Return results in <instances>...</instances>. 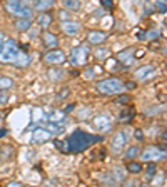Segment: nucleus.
Wrapping results in <instances>:
<instances>
[{"label":"nucleus","instance_id":"f3484780","mask_svg":"<svg viewBox=\"0 0 167 187\" xmlns=\"http://www.w3.org/2000/svg\"><path fill=\"white\" fill-rule=\"evenodd\" d=\"M33 4V10L37 12H47L49 9H52L55 4V0H32Z\"/></svg>","mask_w":167,"mask_h":187},{"label":"nucleus","instance_id":"bb28decb","mask_svg":"<svg viewBox=\"0 0 167 187\" xmlns=\"http://www.w3.org/2000/svg\"><path fill=\"white\" fill-rule=\"evenodd\" d=\"M112 175L114 179H115L117 182H122L125 179V174H124V170H122V167H115V169L112 170Z\"/></svg>","mask_w":167,"mask_h":187},{"label":"nucleus","instance_id":"ddd939ff","mask_svg":"<svg viewBox=\"0 0 167 187\" xmlns=\"http://www.w3.org/2000/svg\"><path fill=\"white\" fill-rule=\"evenodd\" d=\"M17 32H29L32 27V18H25V17H17V20L13 22Z\"/></svg>","mask_w":167,"mask_h":187},{"label":"nucleus","instance_id":"9b49d317","mask_svg":"<svg viewBox=\"0 0 167 187\" xmlns=\"http://www.w3.org/2000/svg\"><path fill=\"white\" fill-rule=\"evenodd\" d=\"M52 137V134H50L49 129H44V127H37L35 130H33V137H32V142L33 144H38V142H47V140Z\"/></svg>","mask_w":167,"mask_h":187},{"label":"nucleus","instance_id":"7ed1b4c3","mask_svg":"<svg viewBox=\"0 0 167 187\" xmlns=\"http://www.w3.org/2000/svg\"><path fill=\"white\" fill-rule=\"evenodd\" d=\"M125 90V84L117 79V77H110V79H104L97 84V92L102 95H119Z\"/></svg>","mask_w":167,"mask_h":187},{"label":"nucleus","instance_id":"f03ea898","mask_svg":"<svg viewBox=\"0 0 167 187\" xmlns=\"http://www.w3.org/2000/svg\"><path fill=\"white\" fill-rule=\"evenodd\" d=\"M5 10L13 17L32 18L33 15V9L30 7V0H7L5 2Z\"/></svg>","mask_w":167,"mask_h":187},{"label":"nucleus","instance_id":"72a5a7b5","mask_svg":"<svg viewBox=\"0 0 167 187\" xmlns=\"http://www.w3.org/2000/svg\"><path fill=\"white\" fill-rule=\"evenodd\" d=\"M100 4H102V7L107 10H112L114 9V2L112 0H100Z\"/></svg>","mask_w":167,"mask_h":187},{"label":"nucleus","instance_id":"cd10ccee","mask_svg":"<svg viewBox=\"0 0 167 187\" xmlns=\"http://www.w3.org/2000/svg\"><path fill=\"white\" fill-rule=\"evenodd\" d=\"M12 85H13V80H12V79H8V77H0V89H2V90L10 89Z\"/></svg>","mask_w":167,"mask_h":187},{"label":"nucleus","instance_id":"0eeeda50","mask_svg":"<svg viewBox=\"0 0 167 187\" xmlns=\"http://www.w3.org/2000/svg\"><path fill=\"white\" fill-rule=\"evenodd\" d=\"M92 125L97 132H109L112 129V117L109 114H99L97 117H94Z\"/></svg>","mask_w":167,"mask_h":187},{"label":"nucleus","instance_id":"39448f33","mask_svg":"<svg viewBox=\"0 0 167 187\" xmlns=\"http://www.w3.org/2000/svg\"><path fill=\"white\" fill-rule=\"evenodd\" d=\"M89 55H90V52L85 45H79L75 47L74 50L70 52V64L75 65V67H80V65H85L89 60Z\"/></svg>","mask_w":167,"mask_h":187},{"label":"nucleus","instance_id":"5701e85b","mask_svg":"<svg viewBox=\"0 0 167 187\" xmlns=\"http://www.w3.org/2000/svg\"><path fill=\"white\" fill-rule=\"evenodd\" d=\"M64 119H65V112H54V114L49 115V122L54 124H62Z\"/></svg>","mask_w":167,"mask_h":187},{"label":"nucleus","instance_id":"473e14b6","mask_svg":"<svg viewBox=\"0 0 167 187\" xmlns=\"http://www.w3.org/2000/svg\"><path fill=\"white\" fill-rule=\"evenodd\" d=\"M95 57H97V59H107V57H109V49H97V50H95Z\"/></svg>","mask_w":167,"mask_h":187},{"label":"nucleus","instance_id":"6e6552de","mask_svg":"<svg viewBox=\"0 0 167 187\" xmlns=\"http://www.w3.org/2000/svg\"><path fill=\"white\" fill-rule=\"evenodd\" d=\"M125 144H127V134L125 132H115L112 137V140H110V150H112L114 154H120L122 150H124Z\"/></svg>","mask_w":167,"mask_h":187},{"label":"nucleus","instance_id":"aec40b11","mask_svg":"<svg viewBox=\"0 0 167 187\" xmlns=\"http://www.w3.org/2000/svg\"><path fill=\"white\" fill-rule=\"evenodd\" d=\"M134 119V110L129 109V110H124L119 114V122H124V124H129L130 120Z\"/></svg>","mask_w":167,"mask_h":187},{"label":"nucleus","instance_id":"2eb2a0df","mask_svg":"<svg viewBox=\"0 0 167 187\" xmlns=\"http://www.w3.org/2000/svg\"><path fill=\"white\" fill-rule=\"evenodd\" d=\"M42 42H44V45H45L47 49H55V47L58 45V37L55 34H52V32H44Z\"/></svg>","mask_w":167,"mask_h":187},{"label":"nucleus","instance_id":"a878e982","mask_svg":"<svg viewBox=\"0 0 167 187\" xmlns=\"http://www.w3.org/2000/svg\"><path fill=\"white\" fill-rule=\"evenodd\" d=\"M155 175V164L154 162H147V170H146V179L150 180V179Z\"/></svg>","mask_w":167,"mask_h":187},{"label":"nucleus","instance_id":"58836bf2","mask_svg":"<svg viewBox=\"0 0 167 187\" xmlns=\"http://www.w3.org/2000/svg\"><path fill=\"white\" fill-rule=\"evenodd\" d=\"M125 89H135V82H127V84H125Z\"/></svg>","mask_w":167,"mask_h":187},{"label":"nucleus","instance_id":"6ab92c4d","mask_svg":"<svg viewBox=\"0 0 167 187\" xmlns=\"http://www.w3.org/2000/svg\"><path fill=\"white\" fill-rule=\"evenodd\" d=\"M37 24L42 29H49L50 24H52V15H50V13H40L37 17Z\"/></svg>","mask_w":167,"mask_h":187},{"label":"nucleus","instance_id":"f257e3e1","mask_svg":"<svg viewBox=\"0 0 167 187\" xmlns=\"http://www.w3.org/2000/svg\"><path fill=\"white\" fill-rule=\"evenodd\" d=\"M100 140H102V137H100V135H94V134H89V132H85V130L77 129V130H74L70 135H69V139L65 140V145L69 147L70 152L77 154V152L87 150L92 144L100 142Z\"/></svg>","mask_w":167,"mask_h":187},{"label":"nucleus","instance_id":"c756f323","mask_svg":"<svg viewBox=\"0 0 167 187\" xmlns=\"http://www.w3.org/2000/svg\"><path fill=\"white\" fill-rule=\"evenodd\" d=\"M115 102L119 104V105H127V104L130 102V97H129V95H125V94L122 92V94H119V97H117Z\"/></svg>","mask_w":167,"mask_h":187},{"label":"nucleus","instance_id":"412c9836","mask_svg":"<svg viewBox=\"0 0 167 187\" xmlns=\"http://www.w3.org/2000/svg\"><path fill=\"white\" fill-rule=\"evenodd\" d=\"M49 79L52 82H58L64 79V72L62 70H58V68H50L49 70Z\"/></svg>","mask_w":167,"mask_h":187},{"label":"nucleus","instance_id":"ea45409f","mask_svg":"<svg viewBox=\"0 0 167 187\" xmlns=\"http://www.w3.org/2000/svg\"><path fill=\"white\" fill-rule=\"evenodd\" d=\"M135 137H137L139 140H142V139H144V135H142V130H135Z\"/></svg>","mask_w":167,"mask_h":187},{"label":"nucleus","instance_id":"f704fd0d","mask_svg":"<svg viewBox=\"0 0 167 187\" xmlns=\"http://www.w3.org/2000/svg\"><path fill=\"white\" fill-rule=\"evenodd\" d=\"M84 75H85V79H94V75H95V70H94V67L87 68V70H85V74H84Z\"/></svg>","mask_w":167,"mask_h":187},{"label":"nucleus","instance_id":"20e7f679","mask_svg":"<svg viewBox=\"0 0 167 187\" xmlns=\"http://www.w3.org/2000/svg\"><path fill=\"white\" fill-rule=\"evenodd\" d=\"M18 54H20V50H18L17 42L12 38H7L2 43V49H0V62L2 64H13L18 57Z\"/></svg>","mask_w":167,"mask_h":187},{"label":"nucleus","instance_id":"f8f14e48","mask_svg":"<svg viewBox=\"0 0 167 187\" xmlns=\"http://www.w3.org/2000/svg\"><path fill=\"white\" fill-rule=\"evenodd\" d=\"M60 27H62L64 34H67V35H75V34H79V30H80V24L70 20V18H69V20H64Z\"/></svg>","mask_w":167,"mask_h":187},{"label":"nucleus","instance_id":"37998d69","mask_svg":"<svg viewBox=\"0 0 167 187\" xmlns=\"http://www.w3.org/2000/svg\"><path fill=\"white\" fill-rule=\"evenodd\" d=\"M160 139H162V140H167V130H166V132H162V134H160Z\"/></svg>","mask_w":167,"mask_h":187},{"label":"nucleus","instance_id":"1a4fd4ad","mask_svg":"<svg viewBox=\"0 0 167 187\" xmlns=\"http://www.w3.org/2000/svg\"><path fill=\"white\" fill-rule=\"evenodd\" d=\"M44 59L50 65H58V64H62V62H65V54L60 49L55 47V49H50V52H47Z\"/></svg>","mask_w":167,"mask_h":187},{"label":"nucleus","instance_id":"b1692460","mask_svg":"<svg viewBox=\"0 0 167 187\" xmlns=\"http://www.w3.org/2000/svg\"><path fill=\"white\" fill-rule=\"evenodd\" d=\"M127 170H129L130 174H139V172H142V164L130 160L129 164H127Z\"/></svg>","mask_w":167,"mask_h":187},{"label":"nucleus","instance_id":"a19ab883","mask_svg":"<svg viewBox=\"0 0 167 187\" xmlns=\"http://www.w3.org/2000/svg\"><path fill=\"white\" fill-rule=\"evenodd\" d=\"M65 95H69V89H64V90H62V94H60L58 97L62 99V97H65Z\"/></svg>","mask_w":167,"mask_h":187},{"label":"nucleus","instance_id":"7c9ffc66","mask_svg":"<svg viewBox=\"0 0 167 187\" xmlns=\"http://www.w3.org/2000/svg\"><path fill=\"white\" fill-rule=\"evenodd\" d=\"M160 37V30H149L146 32V40H155Z\"/></svg>","mask_w":167,"mask_h":187},{"label":"nucleus","instance_id":"79ce46f5","mask_svg":"<svg viewBox=\"0 0 167 187\" xmlns=\"http://www.w3.org/2000/svg\"><path fill=\"white\" fill-rule=\"evenodd\" d=\"M5 42V35L4 34H0V49H2V43Z\"/></svg>","mask_w":167,"mask_h":187},{"label":"nucleus","instance_id":"4468645a","mask_svg":"<svg viewBox=\"0 0 167 187\" xmlns=\"http://www.w3.org/2000/svg\"><path fill=\"white\" fill-rule=\"evenodd\" d=\"M117 59L124 64V67H130V65L134 64V59H135V57H134V50L132 49H127V50H124V52H119Z\"/></svg>","mask_w":167,"mask_h":187},{"label":"nucleus","instance_id":"c85d7f7f","mask_svg":"<svg viewBox=\"0 0 167 187\" xmlns=\"http://www.w3.org/2000/svg\"><path fill=\"white\" fill-rule=\"evenodd\" d=\"M137 154H139V147L137 145H132V147L125 152V159H135L137 157Z\"/></svg>","mask_w":167,"mask_h":187},{"label":"nucleus","instance_id":"393cba45","mask_svg":"<svg viewBox=\"0 0 167 187\" xmlns=\"http://www.w3.org/2000/svg\"><path fill=\"white\" fill-rule=\"evenodd\" d=\"M47 129L50 130V134H52V135H57V134L64 132V127H62V125H58V124H54V122H49Z\"/></svg>","mask_w":167,"mask_h":187},{"label":"nucleus","instance_id":"423d86ee","mask_svg":"<svg viewBox=\"0 0 167 187\" xmlns=\"http://www.w3.org/2000/svg\"><path fill=\"white\" fill-rule=\"evenodd\" d=\"M164 159H167V150L155 147V145H150L142 152V160L144 162H157V160H164Z\"/></svg>","mask_w":167,"mask_h":187},{"label":"nucleus","instance_id":"4c0bfd02","mask_svg":"<svg viewBox=\"0 0 167 187\" xmlns=\"http://www.w3.org/2000/svg\"><path fill=\"white\" fill-rule=\"evenodd\" d=\"M157 9L160 10V13H166V12H167V7H166V4H160V2H157Z\"/></svg>","mask_w":167,"mask_h":187},{"label":"nucleus","instance_id":"a18cd8bd","mask_svg":"<svg viewBox=\"0 0 167 187\" xmlns=\"http://www.w3.org/2000/svg\"><path fill=\"white\" fill-rule=\"evenodd\" d=\"M5 132H7L5 129H0V137H4V135H5Z\"/></svg>","mask_w":167,"mask_h":187},{"label":"nucleus","instance_id":"4be33fe9","mask_svg":"<svg viewBox=\"0 0 167 187\" xmlns=\"http://www.w3.org/2000/svg\"><path fill=\"white\" fill-rule=\"evenodd\" d=\"M62 4L67 10H72V12L80 9V0H62Z\"/></svg>","mask_w":167,"mask_h":187},{"label":"nucleus","instance_id":"c9c22d12","mask_svg":"<svg viewBox=\"0 0 167 187\" xmlns=\"http://www.w3.org/2000/svg\"><path fill=\"white\" fill-rule=\"evenodd\" d=\"M7 94H5V92H2V89H0V105H4V104L5 102H7Z\"/></svg>","mask_w":167,"mask_h":187},{"label":"nucleus","instance_id":"e433bc0d","mask_svg":"<svg viewBox=\"0 0 167 187\" xmlns=\"http://www.w3.org/2000/svg\"><path fill=\"white\" fill-rule=\"evenodd\" d=\"M58 15H60V18H62V22H64V20H69V17H70V15H69V12H67V10H60V13H58Z\"/></svg>","mask_w":167,"mask_h":187},{"label":"nucleus","instance_id":"9d476101","mask_svg":"<svg viewBox=\"0 0 167 187\" xmlns=\"http://www.w3.org/2000/svg\"><path fill=\"white\" fill-rule=\"evenodd\" d=\"M87 40L92 45H102V43L107 40V34H105V32H100V30H90L87 34Z\"/></svg>","mask_w":167,"mask_h":187},{"label":"nucleus","instance_id":"2f4dec72","mask_svg":"<svg viewBox=\"0 0 167 187\" xmlns=\"http://www.w3.org/2000/svg\"><path fill=\"white\" fill-rule=\"evenodd\" d=\"M54 145H55V149L60 150V152H69V147H65V142H62V140L55 139L54 140Z\"/></svg>","mask_w":167,"mask_h":187},{"label":"nucleus","instance_id":"c03bdc74","mask_svg":"<svg viewBox=\"0 0 167 187\" xmlns=\"http://www.w3.org/2000/svg\"><path fill=\"white\" fill-rule=\"evenodd\" d=\"M70 110H74V105H69V107H65V109H64V112H70Z\"/></svg>","mask_w":167,"mask_h":187},{"label":"nucleus","instance_id":"a211bd4d","mask_svg":"<svg viewBox=\"0 0 167 187\" xmlns=\"http://www.w3.org/2000/svg\"><path fill=\"white\" fill-rule=\"evenodd\" d=\"M30 55L29 54H25V52H20V54H18V57H17V60L15 62H13V65H15V67H27V65H30Z\"/></svg>","mask_w":167,"mask_h":187},{"label":"nucleus","instance_id":"dca6fc26","mask_svg":"<svg viewBox=\"0 0 167 187\" xmlns=\"http://www.w3.org/2000/svg\"><path fill=\"white\" fill-rule=\"evenodd\" d=\"M154 74V65H144V67L137 68L135 72H134V77L137 79V80H146L147 77H150Z\"/></svg>","mask_w":167,"mask_h":187}]
</instances>
